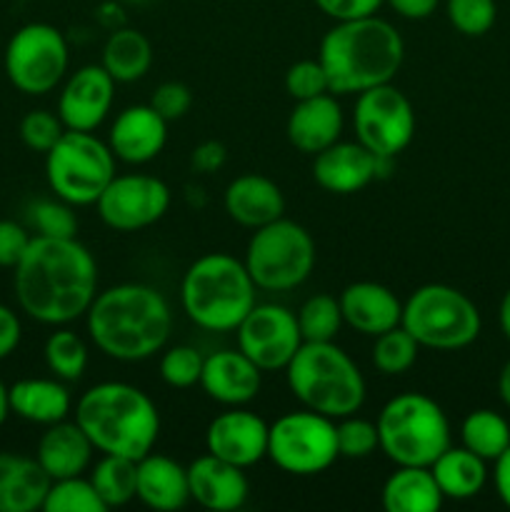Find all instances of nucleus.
<instances>
[{
  "instance_id": "f257e3e1",
  "label": "nucleus",
  "mask_w": 510,
  "mask_h": 512,
  "mask_svg": "<svg viewBox=\"0 0 510 512\" xmlns=\"http://www.w3.org/2000/svg\"><path fill=\"white\" fill-rule=\"evenodd\" d=\"M13 270L20 308L45 325L83 318L98 293V265L78 238L35 235Z\"/></svg>"
},
{
  "instance_id": "f03ea898",
  "label": "nucleus",
  "mask_w": 510,
  "mask_h": 512,
  "mask_svg": "<svg viewBox=\"0 0 510 512\" xmlns=\"http://www.w3.org/2000/svg\"><path fill=\"white\" fill-rule=\"evenodd\" d=\"M85 318L95 348L123 363L153 358L173 328L168 300L143 283H120L98 293Z\"/></svg>"
},
{
  "instance_id": "7ed1b4c3",
  "label": "nucleus",
  "mask_w": 510,
  "mask_h": 512,
  "mask_svg": "<svg viewBox=\"0 0 510 512\" xmlns=\"http://www.w3.org/2000/svg\"><path fill=\"white\" fill-rule=\"evenodd\" d=\"M405 58L398 30L383 18L340 20L320 40L318 60L328 73L330 93L350 95L390 83Z\"/></svg>"
},
{
  "instance_id": "20e7f679",
  "label": "nucleus",
  "mask_w": 510,
  "mask_h": 512,
  "mask_svg": "<svg viewBox=\"0 0 510 512\" xmlns=\"http://www.w3.org/2000/svg\"><path fill=\"white\" fill-rule=\"evenodd\" d=\"M75 423L103 455L140 460L153 453L160 415L153 400L128 383H100L80 395Z\"/></svg>"
},
{
  "instance_id": "39448f33",
  "label": "nucleus",
  "mask_w": 510,
  "mask_h": 512,
  "mask_svg": "<svg viewBox=\"0 0 510 512\" xmlns=\"http://www.w3.org/2000/svg\"><path fill=\"white\" fill-rule=\"evenodd\" d=\"M180 305L198 328L230 333L253 310L255 283L243 260L228 253H208L185 270Z\"/></svg>"
},
{
  "instance_id": "423d86ee",
  "label": "nucleus",
  "mask_w": 510,
  "mask_h": 512,
  "mask_svg": "<svg viewBox=\"0 0 510 512\" xmlns=\"http://www.w3.org/2000/svg\"><path fill=\"white\" fill-rule=\"evenodd\" d=\"M288 388L308 410L345 418L363 408L365 378L335 343H303L285 368Z\"/></svg>"
},
{
  "instance_id": "0eeeda50",
  "label": "nucleus",
  "mask_w": 510,
  "mask_h": 512,
  "mask_svg": "<svg viewBox=\"0 0 510 512\" xmlns=\"http://www.w3.org/2000/svg\"><path fill=\"white\" fill-rule=\"evenodd\" d=\"M378 438L395 465L430 468L450 448V423L443 408L423 393L390 398L378 415Z\"/></svg>"
},
{
  "instance_id": "6e6552de",
  "label": "nucleus",
  "mask_w": 510,
  "mask_h": 512,
  "mask_svg": "<svg viewBox=\"0 0 510 512\" xmlns=\"http://www.w3.org/2000/svg\"><path fill=\"white\" fill-rule=\"evenodd\" d=\"M400 325L418 340L420 348L460 350L480 335V313L458 288L430 283L405 300Z\"/></svg>"
},
{
  "instance_id": "1a4fd4ad",
  "label": "nucleus",
  "mask_w": 510,
  "mask_h": 512,
  "mask_svg": "<svg viewBox=\"0 0 510 512\" xmlns=\"http://www.w3.org/2000/svg\"><path fill=\"white\" fill-rule=\"evenodd\" d=\"M243 263L255 288L285 293L310 278L315 268V243L303 225L278 218L255 230Z\"/></svg>"
},
{
  "instance_id": "9d476101",
  "label": "nucleus",
  "mask_w": 510,
  "mask_h": 512,
  "mask_svg": "<svg viewBox=\"0 0 510 512\" xmlns=\"http://www.w3.org/2000/svg\"><path fill=\"white\" fill-rule=\"evenodd\" d=\"M50 190L70 205H95L115 178V155L108 143L83 130H65L45 153Z\"/></svg>"
},
{
  "instance_id": "9b49d317",
  "label": "nucleus",
  "mask_w": 510,
  "mask_h": 512,
  "mask_svg": "<svg viewBox=\"0 0 510 512\" xmlns=\"http://www.w3.org/2000/svg\"><path fill=\"white\" fill-rule=\"evenodd\" d=\"M268 458L283 473L303 478L328 470L340 458L333 418L308 408L280 415L270 425Z\"/></svg>"
},
{
  "instance_id": "f8f14e48",
  "label": "nucleus",
  "mask_w": 510,
  "mask_h": 512,
  "mask_svg": "<svg viewBox=\"0 0 510 512\" xmlns=\"http://www.w3.org/2000/svg\"><path fill=\"white\" fill-rule=\"evenodd\" d=\"M68 43L55 25L28 23L5 48V73L25 95H45L68 73Z\"/></svg>"
},
{
  "instance_id": "ddd939ff",
  "label": "nucleus",
  "mask_w": 510,
  "mask_h": 512,
  "mask_svg": "<svg viewBox=\"0 0 510 512\" xmlns=\"http://www.w3.org/2000/svg\"><path fill=\"white\" fill-rule=\"evenodd\" d=\"M353 125L358 143L375 158L395 160L415 135L413 105L395 85H378L358 93Z\"/></svg>"
},
{
  "instance_id": "4468645a",
  "label": "nucleus",
  "mask_w": 510,
  "mask_h": 512,
  "mask_svg": "<svg viewBox=\"0 0 510 512\" xmlns=\"http://www.w3.org/2000/svg\"><path fill=\"white\" fill-rule=\"evenodd\" d=\"M100 220L120 233L150 228L170 208V188L155 175H115L95 200Z\"/></svg>"
},
{
  "instance_id": "2eb2a0df",
  "label": "nucleus",
  "mask_w": 510,
  "mask_h": 512,
  "mask_svg": "<svg viewBox=\"0 0 510 512\" xmlns=\"http://www.w3.org/2000/svg\"><path fill=\"white\" fill-rule=\"evenodd\" d=\"M238 350L248 355L263 373L285 370L303 345L298 318L275 303L253 305L243 323L235 328Z\"/></svg>"
},
{
  "instance_id": "dca6fc26",
  "label": "nucleus",
  "mask_w": 510,
  "mask_h": 512,
  "mask_svg": "<svg viewBox=\"0 0 510 512\" xmlns=\"http://www.w3.org/2000/svg\"><path fill=\"white\" fill-rule=\"evenodd\" d=\"M115 80L103 65H83L63 85L58 115L68 130L93 133L113 108Z\"/></svg>"
},
{
  "instance_id": "f3484780",
  "label": "nucleus",
  "mask_w": 510,
  "mask_h": 512,
  "mask_svg": "<svg viewBox=\"0 0 510 512\" xmlns=\"http://www.w3.org/2000/svg\"><path fill=\"white\" fill-rule=\"evenodd\" d=\"M268 433L270 425L260 415L235 408L213 418L205 430V448L215 458L245 470L268 458Z\"/></svg>"
},
{
  "instance_id": "a211bd4d",
  "label": "nucleus",
  "mask_w": 510,
  "mask_h": 512,
  "mask_svg": "<svg viewBox=\"0 0 510 512\" xmlns=\"http://www.w3.org/2000/svg\"><path fill=\"white\" fill-rule=\"evenodd\" d=\"M168 140V120L153 105H130L115 118L108 133L113 155L123 163L143 165L158 158Z\"/></svg>"
},
{
  "instance_id": "6ab92c4d",
  "label": "nucleus",
  "mask_w": 510,
  "mask_h": 512,
  "mask_svg": "<svg viewBox=\"0 0 510 512\" xmlns=\"http://www.w3.org/2000/svg\"><path fill=\"white\" fill-rule=\"evenodd\" d=\"M260 383H263V370L240 350H218L208 355L200 375L205 395L230 408H240L258 398Z\"/></svg>"
},
{
  "instance_id": "aec40b11",
  "label": "nucleus",
  "mask_w": 510,
  "mask_h": 512,
  "mask_svg": "<svg viewBox=\"0 0 510 512\" xmlns=\"http://www.w3.org/2000/svg\"><path fill=\"white\" fill-rule=\"evenodd\" d=\"M190 498L203 508L215 512H233L248 500L250 483L243 468L215 455H200L188 465Z\"/></svg>"
},
{
  "instance_id": "412c9836",
  "label": "nucleus",
  "mask_w": 510,
  "mask_h": 512,
  "mask_svg": "<svg viewBox=\"0 0 510 512\" xmlns=\"http://www.w3.org/2000/svg\"><path fill=\"white\" fill-rule=\"evenodd\" d=\"M313 178L328 193H358L378 178V158L358 140L355 143H340L338 140V143L315 155Z\"/></svg>"
},
{
  "instance_id": "4be33fe9",
  "label": "nucleus",
  "mask_w": 510,
  "mask_h": 512,
  "mask_svg": "<svg viewBox=\"0 0 510 512\" xmlns=\"http://www.w3.org/2000/svg\"><path fill=\"white\" fill-rule=\"evenodd\" d=\"M338 303L343 323H348L355 333L370 335V338L400 325V318H403V303L398 300V295L385 285L370 283V280L348 285L340 293Z\"/></svg>"
},
{
  "instance_id": "5701e85b",
  "label": "nucleus",
  "mask_w": 510,
  "mask_h": 512,
  "mask_svg": "<svg viewBox=\"0 0 510 512\" xmlns=\"http://www.w3.org/2000/svg\"><path fill=\"white\" fill-rule=\"evenodd\" d=\"M288 140L300 153L318 155L320 150L338 143L343 133V110L330 93L308 100H295V108L285 125Z\"/></svg>"
},
{
  "instance_id": "b1692460",
  "label": "nucleus",
  "mask_w": 510,
  "mask_h": 512,
  "mask_svg": "<svg viewBox=\"0 0 510 512\" xmlns=\"http://www.w3.org/2000/svg\"><path fill=\"white\" fill-rule=\"evenodd\" d=\"M225 213L243 228H263L273 220L283 218L285 198L283 190L265 175H240L225 188Z\"/></svg>"
},
{
  "instance_id": "393cba45",
  "label": "nucleus",
  "mask_w": 510,
  "mask_h": 512,
  "mask_svg": "<svg viewBox=\"0 0 510 512\" xmlns=\"http://www.w3.org/2000/svg\"><path fill=\"white\" fill-rule=\"evenodd\" d=\"M93 450V443L78 423L60 420V423L48 425L38 443L35 460L48 473L50 480L75 478V475H83L88 470Z\"/></svg>"
},
{
  "instance_id": "a878e982",
  "label": "nucleus",
  "mask_w": 510,
  "mask_h": 512,
  "mask_svg": "<svg viewBox=\"0 0 510 512\" xmlns=\"http://www.w3.org/2000/svg\"><path fill=\"white\" fill-rule=\"evenodd\" d=\"M135 498L160 512L180 510L190 500L188 468L168 455L148 453L138 460V493Z\"/></svg>"
},
{
  "instance_id": "bb28decb",
  "label": "nucleus",
  "mask_w": 510,
  "mask_h": 512,
  "mask_svg": "<svg viewBox=\"0 0 510 512\" xmlns=\"http://www.w3.org/2000/svg\"><path fill=\"white\" fill-rule=\"evenodd\" d=\"M53 480L35 458L0 453V512H33L43 508Z\"/></svg>"
},
{
  "instance_id": "cd10ccee",
  "label": "nucleus",
  "mask_w": 510,
  "mask_h": 512,
  "mask_svg": "<svg viewBox=\"0 0 510 512\" xmlns=\"http://www.w3.org/2000/svg\"><path fill=\"white\" fill-rule=\"evenodd\" d=\"M8 395L10 413L28 420V423L53 425L68 418L70 413V393L58 380H18L13 388H8Z\"/></svg>"
},
{
  "instance_id": "c85d7f7f",
  "label": "nucleus",
  "mask_w": 510,
  "mask_h": 512,
  "mask_svg": "<svg viewBox=\"0 0 510 512\" xmlns=\"http://www.w3.org/2000/svg\"><path fill=\"white\" fill-rule=\"evenodd\" d=\"M383 508L388 512H438L443 505L435 475L430 468L398 465L383 485Z\"/></svg>"
},
{
  "instance_id": "c756f323",
  "label": "nucleus",
  "mask_w": 510,
  "mask_h": 512,
  "mask_svg": "<svg viewBox=\"0 0 510 512\" xmlns=\"http://www.w3.org/2000/svg\"><path fill=\"white\" fill-rule=\"evenodd\" d=\"M430 470H433L443 498L450 500L475 498L488 480L485 460L478 458L473 450L453 448V445L430 465Z\"/></svg>"
},
{
  "instance_id": "7c9ffc66",
  "label": "nucleus",
  "mask_w": 510,
  "mask_h": 512,
  "mask_svg": "<svg viewBox=\"0 0 510 512\" xmlns=\"http://www.w3.org/2000/svg\"><path fill=\"white\" fill-rule=\"evenodd\" d=\"M103 65L115 83H135L153 65L150 40L135 28H115L103 48Z\"/></svg>"
},
{
  "instance_id": "2f4dec72",
  "label": "nucleus",
  "mask_w": 510,
  "mask_h": 512,
  "mask_svg": "<svg viewBox=\"0 0 510 512\" xmlns=\"http://www.w3.org/2000/svg\"><path fill=\"white\" fill-rule=\"evenodd\" d=\"M95 493L105 503V508L128 505L138 493V460L120 458V455H103L90 473Z\"/></svg>"
},
{
  "instance_id": "473e14b6",
  "label": "nucleus",
  "mask_w": 510,
  "mask_h": 512,
  "mask_svg": "<svg viewBox=\"0 0 510 512\" xmlns=\"http://www.w3.org/2000/svg\"><path fill=\"white\" fill-rule=\"evenodd\" d=\"M460 440L485 463H495L510 445V425L495 410H473L460 425Z\"/></svg>"
},
{
  "instance_id": "72a5a7b5",
  "label": "nucleus",
  "mask_w": 510,
  "mask_h": 512,
  "mask_svg": "<svg viewBox=\"0 0 510 512\" xmlns=\"http://www.w3.org/2000/svg\"><path fill=\"white\" fill-rule=\"evenodd\" d=\"M295 318H298L303 343H333L335 335L340 333V325H343L340 303L333 295L325 293L305 300Z\"/></svg>"
},
{
  "instance_id": "f704fd0d",
  "label": "nucleus",
  "mask_w": 510,
  "mask_h": 512,
  "mask_svg": "<svg viewBox=\"0 0 510 512\" xmlns=\"http://www.w3.org/2000/svg\"><path fill=\"white\" fill-rule=\"evenodd\" d=\"M418 350V340H415L403 325H395V328L375 335L373 365L375 370L383 375H403L415 365Z\"/></svg>"
},
{
  "instance_id": "c9c22d12",
  "label": "nucleus",
  "mask_w": 510,
  "mask_h": 512,
  "mask_svg": "<svg viewBox=\"0 0 510 512\" xmlns=\"http://www.w3.org/2000/svg\"><path fill=\"white\" fill-rule=\"evenodd\" d=\"M45 363L60 380H78L88 368V348L73 330H55L45 340Z\"/></svg>"
},
{
  "instance_id": "e433bc0d",
  "label": "nucleus",
  "mask_w": 510,
  "mask_h": 512,
  "mask_svg": "<svg viewBox=\"0 0 510 512\" xmlns=\"http://www.w3.org/2000/svg\"><path fill=\"white\" fill-rule=\"evenodd\" d=\"M45 512H105V503L95 493L90 478H63L53 480L43 503Z\"/></svg>"
},
{
  "instance_id": "4c0bfd02",
  "label": "nucleus",
  "mask_w": 510,
  "mask_h": 512,
  "mask_svg": "<svg viewBox=\"0 0 510 512\" xmlns=\"http://www.w3.org/2000/svg\"><path fill=\"white\" fill-rule=\"evenodd\" d=\"M335 438H338L340 458L348 460H363L380 448L378 425L365 418H355V413L340 418V423L335 425Z\"/></svg>"
},
{
  "instance_id": "58836bf2",
  "label": "nucleus",
  "mask_w": 510,
  "mask_h": 512,
  "mask_svg": "<svg viewBox=\"0 0 510 512\" xmlns=\"http://www.w3.org/2000/svg\"><path fill=\"white\" fill-rule=\"evenodd\" d=\"M28 220L38 235L45 238H75L78 233V218L73 205L65 200H38L28 208Z\"/></svg>"
},
{
  "instance_id": "ea45409f",
  "label": "nucleus",
  "mask_w": 510,
  "mask_h": 512,
  "mask_svg": "<svg viewBox=\"0 0 510 512\" xmlns=\"http://www.w3.org/2000/svg\"><path fill=\"white\" fill-rule=\"evenodd\" d=\"M450 25L468 38H480L495 25V0H445Z\"/></svg>"
},
{
  "instance_id": "a19ab883",
  "label": "nucleus",
  "mask_w": 510,
  "mask_h": 512,
  "mask_svg": "<svg viewBox=\"0 0 510 512\" xmlns=\"http://www.w3.org/2000/svg\"><path fill=\"white\" fill-rule=\"evenodd\" d=\"M203 363L205 358L193 345H175V348L165 350V355L160 358V378L170 388H193L200 383Z\"/></svg>"
},
{
  "instance_id": "79ce46f5",
  "label": "nucleus",
  "mask_w": 510,
  "mask_h": 512,
  "mask_svg": "<svg viewBox=\"0 0 510 512\" xmlns=\"http://www.w3.org/2000/svg\"><path fill=\"white\" fill-rule=\"evenodd\" d=\"M285 90L293 100H308L315 95L330 93L328 73H325L323 63L315 60H298L285 73Z\"/></svg>"
},
{
  "instance_id": "37998d69",
  "label": "nucleus",
  "mask_w": 510,
  "mask_h": 512,
  "mask_svg": "<svg viewBox=\"0 0 510 512\" xmlns=\"http://www.w3.org/2000/svg\"><path fill=\"white\" fill-rule=\"evenodd\" d=\"M65 125L60 120V115L48 113V110H33L23 118L20 123V138L35 153H48L55 143L60 140V135L65 133Z\"/></svg>"
},
{
  "instance_id": "c03bdc74",
  "label": "nucleus",
  "mask_w": 510,
  "mask_h": 512,
  "mask_svg": "<svg viewBox=\"0 0 510 512\" xmlns=\"http://www.w3.org/2000/svg\"><path fill=\"white\" fill-rule=\"evenodd\" d=\"M150 105H153V108L170 123V120H178L188 113L190 105H193V93H190L188 85L180 83V80H168V83L155 88Z\"/></svg>"
},
{
  "instance_id": "a18cd8bd",
  "label": "nucleus",
  "mask_w": 510,
  "mask_h": 512,
  "mask_svg": "<svg viewBox=\"0 0 510 512\" xmlns=\"http://www.w3.org/2000/svg\"><path fill=\"white\" fill-rule=\"evenodd\" d=\"M28 230L15 220H0V268H15L30 245Z\"/></svg>"
},
{
  "instance_id": "49530a36",
  "label": "nucleus",
  "mask_w": 510,
  "mask_h": 512,
  "mask_svg": "<svg viewBox=\"0 0 510 512\" xmlns=\"http://www.w3.org/2000/svg\"><path fill=\"white\" fill-rule=\"evenodd\" d=\"M383 3L385 0H315L320 13L333 18L335 23H340V20L368 18V15L378 13Z\"/></svg>"
},
{
  "instance_id": "de8ad7c7",
  "label": "nucleus",
  "mask_w": 510,
  "mask_h": 512,
  "mask_svg": "<svg viewBox=\"0 0 510 512\" xmlns=\"http://www.w3.org/2000/svg\"><path fill=\"white\" fill-rule=\"evenodd\" d=\"M225 158H228V153H225L223 143L208 140V143H200L193 150V168L200 170V173H215L218 168H223Z\"/></svg>"
},
{
  "instance_id": "09e8293b",
  "label": "nucleus",
  "mask_w": 510,
  "mask_h": 512,
  "mask_svg": "<svg viewBox=\"0 0 510 512\" xmlns=\"http://www.w3.org/2000/svg\"><path fill=\"white\" fill-rule=\"evenodd\" d=\"M20 343V320L8 305H0V360L8 358Z\"/></svg>"
},
{
  "instance_id": "8fccbe9b",
  "label": "nucleus",
  "mask_w": 510,
  "mask_h": 512,
  "mask_svg": "<svg viewBox=\"0 0 510 512\" xmlns=\"http://www.w3.org/2000/svg\"><path fill=\"white\" fill-rule=\"evenodd\" d=\"M400 18L408 20H425L435 13L440 0H385Z\"/></svg>"
},
{
  "instance_id": "3c124183",
  "label": "nucleus",
  "mask_w": 510,
  "mask_h": 512,
  "mask_svg": "<svg viewBox=\"0 0 510 512\" xmlns=\"http://www.w3.org/2000/svg\"><path fill=\"white\" fill-rule=\"evenodd\" d=\"M495 493L510 508V445L505 453L495 460Z\"/></svg>"
},
{
  "instance_id": "603ef678",
  "label": "nucleus",
  "mask_w": 510,
  "mask_h": 512,
  "mask_svg": "<svg viewBox=\"0 0 510 512\" xmlns=\"http://www.w3.org/2000/svg\"><path fill=\"white\" fill-rule=\"evenodd\" d=\"M498 393H500V400H503V403L510 408V360L503 365V370H500Z\"/></svg>"
},
{
  "instance_id": "864d4df0",
  "label": "nucleus",
  "mask_w": 510,
  "mask_h": 512,
  "mask_svg": "<svg viewBox=\"0 0 510 512\" xmlns=\"http://www.w3.org/2000/svg\"><path fill=\"white\" fill-rule=\"evenodd\" d=\"M500 330L510 340V290L503 295V303H500Z\"/></svg>"
},
{
  "instance_id": "5fc2aeb1",
  "label": "nucleus",
  "mask_w": 510,
  "mask_h": 512,
  "mask_svg": "<svg viewBox=\"0 0 510 512\" xmlns=\"http://www.w3.org/2000/svg\"><path fill=\"white\" fill-rule=\"evenodd\" d=\"M8 413H10V395H8V388L3 385V380H0V425L5 423Z\"/></svg>"
},
{
  "instance_id": "6e6d98bb",
  "label": "nucleus",
  "mask_w": 510,
  "mask_h": 512,
  "mask_svg": "<svg viewBox=\"0 0 510 512\" xmlns=\"http://www.w3.org/2000/svg\"><path fill=\"white\" fill-rule=\"evenodd\" d=\"M128 3H148V0H128Z\"/></svg>"
}]
</instances>
